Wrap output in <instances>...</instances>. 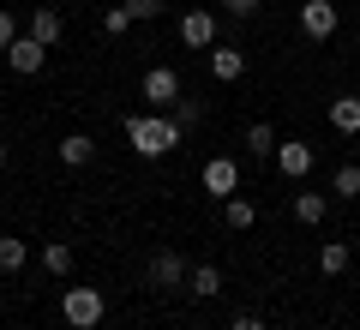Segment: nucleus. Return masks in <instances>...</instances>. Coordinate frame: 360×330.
<instances>
[{
	"mask_svg": "<svg viewBox=\"0 0 360 330\" xmlns=\"http://www.w3.org/2000/svg\"><path fill=\"white\" fill-rule=\"evenodd\" d=\"M168 115H174V127H180V132H193L198 120H205V102H198V96H180L174 108H168Z\"/></svg>",
	"mask_w": 360,
	"mask_h": 330,
	"instance_id": "aec40b11",
	"label": "nucleus"
},
{
	"mask_svg": "<svg viewBox=\"0 0 360 330\" xmlns=\"http://www.w3.org/2000/svg\"><path fill=\"white\" fill-rule=\"evenodd\" d=\"M103 312H108L103 288H66V294H60V318H66L72 330H96V324H103Z\"/></svg>",
	"mask_w": 360,
	"mask_h": 330,
	"instance_id": "f03ea898",
	"label": "nucleus"
},
{
	"mask_svg": "<svg viewBox=\"0 0 360 330\" xmlns=\"http://www.w3.org/2000/svg\"><path fill=\"white\" fill-rule=\"evenodd\" d=\"M222 13H229V18H252L258 0H222Z\"/></svg>",
	"mask_w": 360,
	"mask_h": 330,
	"instance_id": "a878e982",
	"label": "nucleus"
},
{
	"mask_svg": "<svg viewBox=\"0 0 360 330\" xmlns=\"http://www.w3.org/2000/svg\"><path fill=\"white\" fill-rule=\"evenodd\" d=\"M0 174H6V144H0Z\"/></svg>",
	"mask_w": 360,
	"mask_h": 330,
	"instance_id": "cd10ccee",
	"label": "nucleus"
},
{
	"mask_svg": "<svg viewBox=\"0 0 360 330\" xmlns=\"http://www.w3.org/2000/svg\"><path fill=\"white\" fill-rule=\"evenodd\" d=\"M330 192H336V198H354V192H360V168H354V163H342V168L330 174Z\"/></svg>",
	"mask_w": 360,
	"mask_h": 330,
	"instance_id": "4be33fe9",
	"label": "nucleus"
},
{
	"mask_svg": "<svg viewBox=\"0 0 360 330\" xmlns=\"http://www.w3.org/2000/svg\"><path fill=\"white\" fill-rule=\"evenodd\" d=\"M90 156H96V139H84V132H66L60 139V163L66 168H84Z\"/></svg>",
	"mask_w": 360,
	"mask_h": 330,
	"instance_id": "ddd939ff",
	"label": "nucleus"
},
{
	"mask_svg": "<svg viewBox=\"0 0 360 330\" xmlns=\"http://www.w3.org/2000/svg\"><path fill=\"white\" fill-rule=\"evenodd\" d=\"M6 61H13V72H25V78H30V72H42V61H49V42H37V37L25 30V37L6 49Z\"/></svg>",
	"mask_w": 360,
	"mask_h": 330,
	"instance_id": "1a4fd4ad",
	"label": "nucleus"
},
{
	"mask_svg": "<svg viewBox=\"0 0 360 330\" xmlns=\"http://www.w3.org/2000/svg\"><path fill=\"white\" fill-rule=\"evenodd\" d=\"M139 90L150 96V108H174V102H180V72H174V66H150Z\"/></svg>",
	"mask_w": 360,
	"mask_h": 330,
	"instance_id": "423d86ee",
	"label": "nucleus"
},
{
	"mask_svg": "<svg viewBox=\"0 0 360 330\" xmlns=\"http://www.w3.org/2000/svg\"><path fill=\"white\" fill-rule=\"evenodd\" d=\"M217 30H222V18L210 13V6L180 13V42H186V49H210V42H217Z\"/></svg>",
	"mask_w": 360,
	"mask_h": 330,
	"instance_id": "20e7f679",
	"label": "nucleus"
},
{
	"mask_svg": "<svg viewBox=\"0 0 360 330\" xmlns=\"http://www.w3.org/2000/svg\"><path fill=\"white\" fill-rule=\"evenodd\" d=\"M210 72H217L222 84H234V78L246 72V54L240 49H210Z\"/></svg>",
	"mask_w": 360,
	"mask_h": 330,
	"instance_id": "f8f14e48",
	"label": "nucleus"
},
{
	"mask_svg": "<svg viewBox=\"0 0 360 330\" xmlns=\"http://www.w3.org/2000/svg\"><path fill=\"white\" fill-rule=\"evenodd\" d=\"M127 139H132V151H139V156H168L186 132L174 127L168 108H156V115H132V120H127Z\"/></svg>",
	"mask_w": 360,
	"mask_h": 330,
	"instance_id": "f257e3e1",
	"label": "nucleus"
},
{
	"mask_svg": "<svg viewBox=\"0 0 360 330\" xmlns=\"http://www.w3.org/2000/svg\"><path fill=\"white\" fill-rule=\"evenodd\" d=\"M186 277H193V270H186V258H180L174 246H162V253L150 258V282L156 288H186Z\"/></svg>",
	"mask_w": 360,
	"mask_h": 330,
	"instance_id": "0eeeda50",
	"label": "nucleus"
},
{
	"mask_svg": "<svg viewBox=\"0 0 360 330\" xmlns=\"http://www.w3.org/2000/svg\"><path fill=\"white\" fill-rule=\"evenodd\" d=\"M186 294H198V300H210V294H222V270H217V265H198L193 277H186Z\"/></svg>",
	"mask_w": 360,
	"mask_h": 330,
	"instance_id": "dca6fc26",
	"label": "nucleus"
},
{
	"mask_svg": "<svg viewBox=\"0 0 360 330\" xmlns=\"http://www.w3.org/2000/svg\"><path fill=\"white\" fill-rule=\"evenodd\" d=\"M103 30H108V37H127V30H132V13H127V6H108V13H103Z\"/></svg>",
	"mask_w": 360,
	"mask_h": 330,
	"instance_id": "5701e85b",
	"label": "nucleus"
},
{
	"mask_svg": "<svg viewBox=\"0 0 360 330\" xmlns=\"http://www.w3.org/2000/svg\"><path fill=\"white\" fill-rule=\"evenodd\" d=\"M229 330H264V318H258V312H240V318H234Z\"/></svg>",
	"mask_w": 360,
	"mask_h": 330,
	"instance_id": "bb28decb",
	"label": "nucleus"
},
{
	"mask_svg": "<svg viewBox=\"0 0 360 330\" xmlns=\"http://www.w3.org/2000/svg\"><path fill=\"white\" fill-rule=\"evenodd\" d=\"M222 222H229V229H252V222H258V204L234 192V198H222Z\"/></svg>",
	"mask_w": 360,
	"mask_h": 330,
	"instance_id": "4468645a",
	"label": "nucleus"
},
{
	"mask_svg": "<svg viewBox=\"0 0 360 330\" xmlns=\"http://www.w3.org/2000/svg\"><path fill=\"white\" fill-rule=\"evenodd\" d=\"M120 6L132 13V25H144V18H156V13H162V0H120Z\"/></svg>",
	"mask_w": 360,
	"mask_h": 330,
	"instance_id": "b1692460",
	"label": "nucleus"
},
{
	"mask_svg": "<svg viewBox=\"0 0 360 330\" xmlns=\"http://www.w3.org/2000/svg\"><path fill=\"white\" fill-rule=\"evenodd\" d=\"M42 270H49V277H66V270H72V246L49 241V246H42Z\"/></svg>",
	"mask_w": 360,
	"mask_h": 330,
	"instance_id": "a211bd4d",
	"label": "nucleus"
},
{
	"mask_svg": "<svg viewBox=\"0 0 360 330\" xmlns=\"http://www.w3.org/2000/svg\"><path fill=\"white\" fill-rule=\"evenodd\" d=\"M246 144H252V156H276V127H270V120H252V132H246Z\"/></svg>",
	"mask_w": 360,
	"mask_h": 330,
	"instance_id": "6ab92c4d",
	"label": "nucleus"
},
{
	"mask_svg": "<svg viewBox=\"0 0 360 330\" xmlns=\"http://www.w3.org/2000/svg\"><path fill=\"white\" fill-rule=\"evenodd\" d=\"M30 37L54 49V42H60V13H54V6H37V13H30Z\"/></svg>",
	"mask_w": 360,
	"mask_h": 330,
	"instance_id": "2eb2a0df",
	"label": "nucleus"
},
{
	"mask_svg": "<svg viewBox=\"0 0 360 330\" xmlns=\"http://www.w3.org/2000/svg\"><path fill=\"white\" fill-rule=\"evenodd\" d=\"M25 265H30V246L6 234V241H0V270H6V277H18V270H25Z\"/></svg>",
	"mask_w": 360,
	"mask_h": 330,
	"instance_id": "f3484780",
	"label": "nucleus"
},
{
	"mask_svg": "<svg viewBox=\"0 0 360 330\" xmlns=\"http://www.w3.org/2000/svg\"><path fill=\"white\" fill-rule=\"evenodd\" d=\"M300 37L330 42L336 37V0H300Z\"/></svg>",
	"mask_w": 360,
	"mask_h": 330,
	"instance_id": "7ed1b4c3",
	"label": "nucleus"
},
{
	"mask_svg": "<svg viewBox=\"0 0 360 330\" xmlns=\"http://www.w3.org/2000/svg\"><path fill=\"white\" fill-rule=\"evenodd\" d=\"M330 127L342 139H354L360 132V96H330Z\"/></svg>",
	"mask_w": 360,
	"mask_h": 330,
	"instance_id": "9b49d317",
	"label": "nucleus"
},
{
	"mask_svg": "<svg viewBox=\"0 0 360 330\" xmlns=\"http://www.w3.org/2000/svg\"><path fill=\"white\" fill-rule=\"evenodd\" d=\"M13 42H18V25H13V13L0 6V49H13Z\"/></svg>",
	"mask_w": 360,
	"mask_h": 330,
	"instance_id": "393cba45",
	"label": "nucleus"
},
{
	"mask_svg": "<svg viewBox=\"0 0 360 330\" xmlns=\"http://www.w3.org/2000/svg\"><path fill=\"white\" fill-rule=\"evenodd\" d=\"M270 163H276V174L307 180V174H312V163H319V151H312L307 139H288V144H276V156H270Z\"/></svg>",
	"mask_w": 360,
	"mask_h": 330,
	"instance_id": "39448f33",
	"label": "nucleus"
},
{
	"mask_svg": "<svg viewBox=\"0 0 360 330\" xmlns=\"http://www.w3.org/2000/svg\"><path fill=\"white\" fill-rule=\"evenodd\" d=\"M324 216H330V198H324V192H307V186H300V192H295V222H300V229H319Z\"/></svg>",
	"mask_w": 360,
	"mask_h": 330,
	"instance_id": "9d476101",
	"label": "nucleus"
},
{
	"mask_svg": "<svg viewBox=\"0 0 360 330\" xmlns=\"http://www.w3.org/2000/svg\"><path fill=\"white\" fill-rule=\"evenodd\" d=\"M319 270H324V277H342V270H348V246H342V241H324Z\"/></svg>",
	"mask_w": 360,
	"mask_h": 330,
	"instance_id": "412c9836",
	"label": "nucleus"
},
{
	"mask_svg": "<svg viewBox=\"0 0 360 330\" xmlns=\"http://www.w3.org/2000/svg\"><path fill=\"white\" fill-rule=\"evenodd\" d=\"M234 186H240L234 156H210V163H205V192H210V198H234Z\"/></svg>",
	"mask_w": 360,
	"mask_h": 330,
	"instance_id": "6e6552de",
	"label": "nucleus"
}]
</instances>
